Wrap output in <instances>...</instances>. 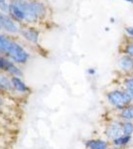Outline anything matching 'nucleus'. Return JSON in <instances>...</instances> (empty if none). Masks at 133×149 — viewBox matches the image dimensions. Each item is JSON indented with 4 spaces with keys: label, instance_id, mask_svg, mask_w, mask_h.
Returning a JSON list of instances; mask_svg holds the SVG:
<instances>
[{
    "label": "nucleus",
    "instance_id": "obj_8",
    "mask_svg": "<svg viewBox=\"0 0 133 149\" xmlns=\"http://www.w3.org/2000/svg\"><path fill=\"white\" fill-rule=\"evenodd\" d=\"M21 35L23 36L24 39H26L27 41L31 43H38V40H39V32H38L36 29L33 28H23L20 30Z\"/></svg>",
    "mask_w": 133,
    "mask_h": 149
},
{
    "label": "nucleus",
    "instance_id": "obj_9",
    "mask_svg": "<svg viewBox=\"0 0 133 149\" xmlns=\"http://www.w3.org/2000/svg\"><path fill=\"white\" fill-rule=\"evenodd\" d=\"M11 83H12V86H13V88L18 93H26L30 91L28 86H26V84L24 83V81L21 80V78H19V77H12Z\"/></svg>",
    "mask_w": 133,
    "mask_h": 149
},
{
    "label": "nucleus",
    "instance_id": "obj_21",
    "mask_svg": "<svg viewBox=\"0 0 133 149\" xmlns=\"http://www.w3.org/2000/svg\"><path fill=\"white\" fill-rule=\"evenodd\" d=\"M128 93L130 95V97H131V98H132V102H133V91H129Z\"/></svg>",
    "mask_w": 133,
    "mask_h": 149
},
{
    "label": "nucleus",
    "instance_id": "obj_25",
    "mask_svg": "<svg viewBox=\"0 0 133 149\" xmlns=\"http://www.w3.org/2000/svg\"><path fill=\"white\" fill-rule=\"evenodd\" d=\"M1 28H2V27H1V24H0V30H1Z\"/></svg>",
    "mask_w": 133,
    "mask_h": 149
},
{
    "label": "nucleus",
    "instance_id": "obj_12",
    "mask_svg": "<svg viewBox=\"0 0 133 149\" xmlns=\"http://www.w3.org/2000/svg\"><path fill=\"white\" fill-rule=\"evenodd\" d=\"M4 70L8 72L9 74H11L13 77H19V78H21V77L23 76L22 71H21V70L19 69L18 67H17L16 65L13 63V62L8 61V60L6 61L5 69H4Z\"/></svg>",
    "mask_w": 133,
    "mask_h": 149
},
{
    "label": "nucleus",
    "instance_id": "obj_4",
    "mask_svg": "<svg viewBox=\"0 0 133 149\" xmlns=\"http://www.w3.org/2000/svg\"><path fill=\"white\" fill-rule=\"evenodd\" d=\"M104 134L106 136V138L109 139V140H113L114 138L118 137V136L122 135L123 131H122V121L121 120H117L114 119L111 122L106 125Z\"/></svg>",
    "mask_w": 133,
    "mask_h": 149
},
{
    "label": "nucleus",
    "instance_id": "obj_16",
    "mask_svg": "<svg viewBox=\"0 0 133 149\" xmlns=\"http://www.w3.org/2000/svg\"><path fill=\"white\" fill-rule=\"evenodd\" d=\"M123 52H124L125 55H128V56L133 58V43H128V44L125 45Z\"/></svg>",
    "mask_w": 133,
    "mask_h": 149
},
{
    "label": "nucleus",
    "instance_id": "obj_23",
    "mask_svg": "<svg viewBox=\"0 0 133 149\" xmlns=\"http://www.w3.org/2000/svg\"><path fill=\"white\" fill-rule=\"evenodd\" d=\"M0 88H3V86H2V85H1V81H0Z\"/></svg>",
    "mask_w": 133,
    "mask_h": 149
},
{
    "label": "nucleus",
    "instance_id": "obj_13",
    "mask_svg": "<svg viewBox=\"0 0 133 149\" xmlns=\"http://www.w3.org/2000/svg\"><path fill=\"white\" fill-rule=\"evenodd\" d=\"M12 40H9L5 36L0 34V53L2 54H8V51L11 47Z\"/></svg>",
    "mask_w": 133,
    "mask_h": 149
},
{
    "label": "nucleus",
    "instance_id": "obj_18",
    "mask_svg": "<svg viewBox=\"0 0 133 149\" xmlns=\"http://www.w3.org/2000/svg\"><path fill=\"white\" fill-rule=\"evenodd\" d=\"M6 61H7V60L5 59V58L0 57V70H4V69H5Z\"/></svg>",
    "mask_w": 133,
    "mask_h": 149
},
{
    "label": "nucleus",
    "instance_id": "obj_14",
    "mask_svg": "<svg viewBox=\"0 0 133 149\" xmlns=\"http://www.w3.org/2000/svg\"><path fill=\"white\" fill-rule=\"evenodd\" d=\"M122 131L125 135L132 136L133 134V121H122Z\"/></svg>",
    "mask_w": 133,
    "mask_h": 149
},
{
    "label": "nucleus",
    "instance_id": "obj_10",
    "mask_svg": "<svg viewBox=\"0 0 133 149\" xmlns=\"http://www.w3.org/2000/svg\"><path fill=\"white\" fill-rule=\"evenodd\" d=\"M118 116L121 121H133V103L119 110Z\"/></svg>",
    "mask_w": 133,
    "mask_h": 149
},
{
    "label": "nucleus",
    "instance_id": "obj_17",
    "mask_svg": "<svg viewBox=\"0 0 133 149\" xmlns=\"http://www.w3.org/2000/svg\"><path fill=\"white\" fill-rule=\"evenodd\" d=\"M0 11L9 12V4L6 0H0Z\"/></svg>",
    "mask_w": 133,
    "mask_h": 149
},
{
    "label": "nucleus",
    "instance_id": "obj_3",
    "mask_svg": "<svg viewBox=\"0 0 133 149\" xmlns=\"http://www.w3.org/2000/svg\"><path fill=\"white\" fill-rule=\"evenodd\" d=\"M7 56L10 57L17 64H25L29 59V53L15 41H12L11 47Z\"/></svg>",
    "mask_w": 133,
    "mask_h": 149
},
{
    "label": "nucleus",
    "instance_id": "obj_24",
    "mask_svg": "<svg viewBox=\"0 0 133 149\" xmlns=\"http://www.w3.org/2000/svg\"><path fill=\"white\" fill-rule=\"evenodd\" d=\"M126 1H128V2H133V0H126Z\"/></svg>",
    "mask_w": 133,
    "mask_h": 149
},
{
    "label": "nucleus",
    "instance_id": "obj_6",
    "mask_svg": "<svg viewBox=\"0 0 133 149\" xmlns=\"http://www.w3.org/2000/svg\"><path fill=\"white\" fill-rule=\"evenodd\" d=\"M110 145V142L100 138L88 139L84 142V146L86 149H109Z\"/></svg>",
    "mask_w": 133,
    "mask_h": 149
},
{
    "label": "nucleus",
    "instance_id": "obj_11",
    "mask_svg": "<svg viewBox=\"0 0 133 149\" xmlns=\"http://www.w3.org/2000/svg\"><path fill=\"white\" fill-rule=\"evenodd\" d=\"M132 136L130 135H125V134H122V135L118 136V137L114 138L113 140L110 141V144L113 146H118V147H123V146H126L127 144L130 143L131 141Z\"/></svg>",
    "mask_w": 133,
    "mask_h": 149
},
{
    "label": "nucleus",
    "instance_id": "obj_19",
    "mask_svg": "<svg viewBox=\"0 0 133 149\" xmlns=\"http://www.w3.org/2000/svg\"><path fill=\"white\" fill-rule=\"evenodd\" d=\"M125 32L128 36L130 37H133V27H126L125 28Z\"/></svg>",
    "mask_w": 133,
    "mask_h": 149
},
{
    "label": "nucleus",
    "instance_id": "obj_22",
    "mask_svg": "<svg viewBox=\"0 0 133 149\" xmlns=\"http://www.w3.org/2000/svg\"><path fill=\"white\" fill-rule=\"evenodd\" d=\"M109 149H121V147H118V146H111Z\"/></svg>",
    "mask_w": 133,
    "mask_h": 149
},
{
    "label": "nucleus",
    "instance_id": "obj_2",
    "mask_svg": "<svg viewBox=\"0 0 133 149\" xmlns=\"http://www.w3.org/2000/svg\"><path fill=\"white\" fill-rule=\"evenodd\" d=\"M106 100L118 111L133 102L130 95L125 90H113L106 93Z\"/></svg>",
    "mask_w": 133,
    "mask_h": 149
},
{
    "label": "nucleus",
    "instance_id": "obj_5",
    "mask_svg": "<svg viewBox=\"0 0 133 149\" xmlns=\"http://www.w3.org/2000/svg\"><path fill=\"white\" fill-rule=\"evenodd\" d=\"M0 24H1V27L4 30L9 33H12V34H15V33H18L20 31L17 24L11 18V16L6 14L5 12L0 11Z\"/></svg>",
    "mask_w": 133,
    "mask_h": 149
},
{
    "label": "nucleus",
    "instance_id": "obj_7",
    "mask_svg": "<svg viewBox=\"0 0 133 149\" xmlns=\"http://www.w3.org/2000/svg\"><path fill=\"white\" fill-rule=\"evenodd\" d=\"M118 67L125 73H130L133 71V58L128 55H122L118 60Z\"/></svg>",
    "mask_w": 133,
    "mask_h": 149
},
{
    "label": "nucleus",
    "instance_id": "obj_20",
    "mask_svg": "<svg viewBox=\"0 0 133 149\" xmlns=\"http://www.w3.org/2000/svg\"><path fill=\"white\" fill-rule=\"evenodd\" d=\"M88 74H95V70H94V69H88Z\"/></svg>",
    "mask_w": 133,
    "mask_h": 149
},
{
    "label": "nucleus",
    "instance_id": "obj_1",
    "mask_svg": "<svg viewBox=\"0 0 133 149\" xmlns=\"http://www.w3.org/2000/svg\"><path fill=\"white\" fill-rule=\"evenodd\" d=\"M9 13L12 17L21 22H35L38 18L45 16V5L38 1L30 0H11Z\"/></svg>",
    "mask_w": 133,
    "mask_h": 149
},
{
    "label": "nucleus",
    "instance_id": "obj_15",
    "mask_svg": "<svg viewBox=\"0 0 133 149\" xmlns=\"http://www.w3.org/2000/svg\"><path fill=\"white\" fill-rule=\"evenodd\" d=\"M123 86H124V90L126 92L133 91V77L125 78L124 81H123Z\"/></svg>",
    "mask_w": 133,
    "mask_h": 149
}]
</instances>
